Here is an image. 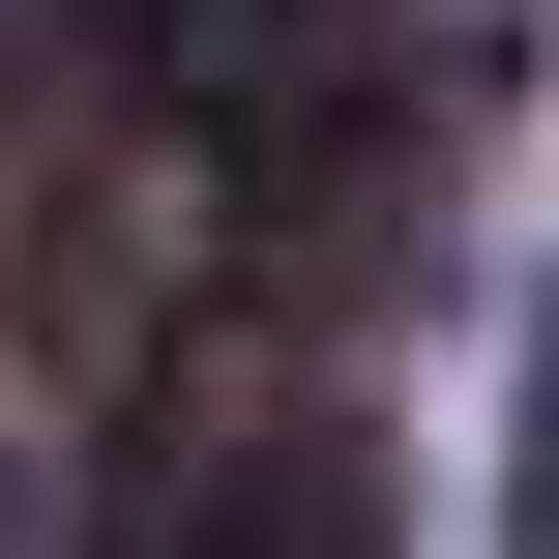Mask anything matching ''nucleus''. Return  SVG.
Wrapping results in <instances>:
<instances>
[{"label": "nucleus", "mask_w": 559, "mask_h": 559, "mask_svg": "<svg viewBox=\"0 0 559 559\" xmlns=\"http://www.w3.org/2000/svg\"><path fill=\"white\" fill-rule=\"evenodd\" d=\"M0 531H118V442H59L29 354H0Z\"/></svg>", "instance_id": "1"}]
</instances>
